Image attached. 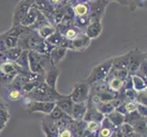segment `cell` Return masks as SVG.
<instances>
[{
  "label": "cell",
  "mask_w": 147,
  "mask_h": 137,
  "mask_svg": "<svg viewBox=\"0 0 147 137\" xmlns=\"http://www.w3.org/2000/svg\"><path fill=\"white\" fill-rule=\"evenodd\" d=\"M65 97V95L58 92L57 90H54L48 86L45 82L40 83L38 87L23 96L29 101H43V103H56Z\"/></svg>",
  "instance_id": "6da1fadb"
},
{
  "label": "cell",
  "mask_w": 147,
  "mask_h": 137,
  "mask_svg": "<svg viewBox=\"0 0 147 137\" xmlns=\"http://www.w3.org/2000/svg\"><path fill=\"white\" fill-rule=\"evenodd\" d=\"M111 65H113V58H110L104 60L103 62L100 63L92 69V72L89 75V77L86 79L85 82L88 84L92 85L95 82H100V80H104L108 77L111 72Z\"/></svg>",
  "instance_id": "7a4b0ae2"
},
{
  "label": "cell",
  "mask_w": 147,
  "mask_h": 137,
  "mask_svg": "<svg viewBox=\"0 0 147 137\" xmlns=\"http://www.w3.org/2000/svg\"><path fill=\"white\" fill-rule=\"evenodd\" d=\"M90 85L86 82L76 83L74 85L71 93L69 94L73 103H87L90 97Z\"/></svg>",
  "instance_id": "3957f363"
},
{
  "label": "cell",
  "mask_w": 147,
  "mask_h": 137,
  "mask_svg": "<svg viewBox=\"0 0 147 137\" xmlns=\"http://www.w3.org/2000/svg\"><path fill=\"white\" fill-rule=\"evenodd\" d=\"M24 99L23 104L27 107V111L29 113H42L49 115L56 106V103H43V101H33L26 98Z\"/></svg>",
  "instance_id": "277c9868"
},
{
  "label": "cell",
  "mask_w": 147,
  "mask_h": 137,
  "mask_svg": "<svg viewBox=\"0 0 147 137\" xmlns=\"http://www.w3.org/2000/svg\"><path fill=\"white\" fill-rule=\"evenodd\" d=\"M34 3V0H22L19 1L14 8L13 17H12V27L19 26L22 22L25 16L28 12L29 8Z\"/></svg>",
  "instance_id": "5b68a950"
},
{
  "label": "cell",
  "mask_w": 147,
  "mask_h": 137,
  "mask_svg": "<svg viewBox=\"0 0 147 137\" xmlns=\"http://www.w3.org/2000/svg\"><path fill=\"white\" fill-rule=\"evenodd\" d=\"M109 2L110 1H103V0L90 1V13L88 15L90 22L101 21Z\"/></svg>",
  "instance_id": "8992f818"
},
{
  "label": "cell",
  "mask_w": 147,
  "mask_h": 137,
  "mask_svg": "<svg viewBox=\"0 0 147 137\" xmlns=\"http://www.w3.org/2000/svg\"><path fill=\"white\" fill-rule=\"evenodd\" d=\"M147 54L146 52H143L141 50L136 48L134 50H131V56H130V60L129 64L127 67V72L128 75L133 76L136 73L137 70L139 69L140 65L143 63L144 60H146Z\"/></svg>",
  "instance_id": "52a82bcc"
},
{
  "label": "cell",
  "mask_w": 147,
  "mask_h": 137,
  "mask_svg": "<svg viewBox=\"0 0 147 137\" xmlns=\"http://www.w3.org/2000/svg\"><path fill=\"white\" fill-rule=\"evenodd\" d=\"M42 40L44 39H42L38 36L37 31H32L31 33H29L18 39V47L20 48L22 50L32 51V50H35V49L38 47V44L41 42Z\"/></svg>",
  "instance_id": "ba28073f"
},
{
  "label": "cell",
  "mask_w": 147,
  "mask_h": 137,
  "mask_svg": "<svg viewBox=\"0 0 147 137\" xmlns=\"http://www.w3.org/2000/svg\"><path fill=\"white\" fill-rule=\"evenodd\" d=\"M44 57V55H40L35 51H28V69L30 72L44 76L45 70L40 64Z\"/></svg>",
  "instance_id": "9c48e42d"
},
{
  "label": "cell",
  "mask_w": 147,
  "mask_h": 137,
  "mask_svg": "<svg viewBox=\"0 0 147 137\" xmlns=\"http://www.w3.org/2000/svg\"><path fill=\"white\" fill-rule=\"evenodd\" d=\"M90 40L84 33H82L80 35L76 38L73 40H69L68 49H71L73 51H84L86 49L90 44Z\"/></svg>",
  "instance_id": "30bf717a"
},
{
  "label": "cell",
  "mask_w": 147,
  "mask_h": 137,
  "mask_svg": "<svg viewBox=\"0 0 147 137\" xmlns=\"http://www.w3.org/2000/svg\"><path fill=\"white\" fill-rule=\"evenodd\" d=\"M105 118V116L100 113V111L96 109L95 106L90 103L87 101V111H86L85 115L83 117V121L88 123V121H97V123H101L102 120Z\"/></svg>",
  "instance_id": "8fae6325"
},
{
  "label": "cell",
  "mask_w": 147,
  "mask_h": 137,
  "mask_svg": "<svg viewBox=\"0 0 147 137\" xmlns=\"http://www.w3.org/2000/svg\"><path fill=\"white\" fill-rule=\"evenodd\" d=\"M59 74H60V70L59 68L55 67V66H49L45 70L44 82L48 86H49L50 88L56 90V86H57V82Z\"/></svg>",
  "instance_id": "7c38bea8"
},
{
  "label": "cell",
  "mask_w": 147,
  "mask_h": 137,
  "mask_svg": "<svg viewBox=\"0 0 147 137\" xmlns=\"http://www.w3.org/2000/svg\"><path fill=\"white\" fill-rule=\"evenodd\" d=\"M75 17H85L90 13V1H70Z\"/></svg>",
  "instance_id": "4fadbf2b"
},
{
  "label": "cell",
  "mask_w": 147,
  "mask_h": 137,
  "mask_svg": "<svg viewBox=\"0 0 147 137\" xmlns=\"http://www.w3.org/2000/svg\"><path fill=\"white\" fill-rule=\"evenodd\" d=\"M101 32H102V24H101V21L90 22L89 26L84 30V34L90 40L93 38H97L101 34Z\"/></svg>",
  "instance_id": "5bb4252c"
},
{
  "label": "cell",
  "mask_w": 147,
  "mask_h": 137,
  "mask_svg": "<svg viewBox=\"0 0 147 137\" xmlns=\"http://www.w3.org/2000/svg\"><path fill=\"white\" fill-rule=\"evenodd\" d=\"M131 51L125 53L119 57L113 58V65L111 70H127V67L130 60Z\"/></svg>",
  "instance_id": "9a60e30c"
},
{
  "label": "cell",
  "mask_w": 147,
  "mask_h": 137,
  "mask_svg": "<svg viewBox=\"0 0 147 137\" xmlns=\"http://www.w3.org/2000/svg\"><path fill=\"white\" fill-rule=\"evenodd\" d=\"M66 52H67V49H66L59 47H59H55L49 55V63L56 67L61 60H63V59L65 58Z\"/></svg>",
  "instance_id": "2e32d148"
},
{
  "label": "cell",
  "mask_w": 147,
  "mask_h": 137,
  "mask_svg": "<svg viewBox=\"0 0 147 137\" xmlns=\"http://www.w3.org/2000/svg\"><path fill=\"white\" fill-rule=\"evenodd\" d=\"M86 111H87V103H73L69 116L73 121H82L83 120Z\"/></svg>",
  "instance_id": "e0dca14e"
},
{
  "label": "cell",
  "mask_w": 147,
  "mask_h": 137,
  "mask_svg": "<svg viewBox=\"0 0 147 137\" xmlns=\"http://www.w3.org/2000/svg\"><path fill=\"white\" fill-rule=\"evenodd\" d=\"M41 129L42 131L48 132L54 137H59V130L56 127L55 121L51 120L49 115H45L41 121Z\"/></svg>",
  "instance_id": "ac0fdd59"
},
{
  "label": "cell",
  "mask_w": 147,
  "mask_h": 137,
  "mask_svg": "<svg viewBox=\"0 0 147 137\" xmlns=\"http://www.w3.org/2000/svg\"><path fill=\"white\" fill-rule=\"evenodd\" d=\"M116 128L117 127H115V126L105 117L102 120V121L100 123V127L98 132V137H110L113 134V133L115 131Z\"/></svg>",
  "instance_id": "d6986e66"
},
{
  "label": "cell",
  "mask_w": 147,
  "mask_h": 137,
  "mask_svg": "<svg viewBox=\"0 0 147 137\" xmlns=\"http://www.w3.org/2000/svg\"><path fill=\"white\" fill-rule=\"evenodd\" d=\"M34 30H32L31 28H26V27H23L21 25L19 26H16V27H11V28H9L7 31L4 32L6 35H8V36H11L14 38H20L26 35L31 33Z\"/></svg>",
  "instance_id": "ffe728a7"
},
{
  "label": "cell",
  "mask_w": 147,
  "mask_h": 137,
  "mask_svg": "<svg viewBox=\"0 0 147 137\" xmlns=\"http://www.w3.org/2000/svg\"><path fill=\"white\" fill-rule=\"evenodd\" d=\"M38 13L39 11L36 8V7L34 6V3H33V5L31 6V7L29 8L28 12L27 13L26 16H25L24 19L22 20V22L20 23V25L26 28H30L35 23V21H36Z\"/></svg>",
  "instance_id": "44dd1931"
},
{
  "label": "cell",
  "mask_w": 147,
  "mask_h": 137,
  "mask_svg": "<svg viewBox=\"0 0 147 137\" xmlns=\"http://www.w3.org/2000/svg\"><path fill=\"white\" fill-rule=\"evenodd\" d=\"M72 105H73V101H71V98H70L69 94L65 95L64 98L60 99L58 101H56V106L61 110L65 114H67L69 116L70 115V111H71Z\"/></svg>",
  "instance_id": "7402d4cb"
},
{
  "label": "cell",
  "mask_w": 147,
  "mask_h": 137,
  "mask_svg": "<svg viewBox=\"0 0 147 137\" xmlns=\"http://www.w3.org/2000/svg\"><path fill=\"white\" fill-rule=\"evenodd\" d=\"M133 127L134 134H138L142 137H146L147 135V123L146 118H141L137 121L131 125Z\"/></svg>",
  "instance_id": "603a6c76"
},
{
  "label": "cell",
  "mask_w": 147,
  "mask_h": 137,
  "mask_svg": "<svg viewBox=\"0 0 147 137\" xmlns=\"http://www.w3.org/2000/svg\"><path fill=\"white\" fill-rule=\"evenodd\" d=\"M106 82L108 84V87L111 91L119 92L123 88V80L118 78H114L113 76L108 75V77L105 79Z\"/></svg>",
  "instance_id": "cb8c5ba5"
},
{
  "label": "cell",
  "mask_w": 147,
  "mask_h": 137,
  "mask_svg": "<svg viewBox=\"0 0 147 137\" xmlns=\"http://www.w3.org/2000/svg\"><path fill=\"white\" fill-rule=\"evenodd\" d=\"M0 39H1V41H2L5 50L18 47V38H17L8 36V35H6L5 33H3V34H0Z\"/></svg>",
  "instance_id": "d4e9b609"
},
{
  "label": "cell",
  "mask_w": 147,
  "mask_h": 137,
  "mask_svg": "<svg viewBox=\"0 0 147 137\" xmlns=\"http://www.w3.org/2000/svg\"><path fill=\"white\" fill-rule=\"evenodd\" d=\"M115 127H120V126L124 123V115H123L118 111L114 110L111 113L105 116Z\"/></svg>",
  "instance_id": "484cf974"
},
{
  "label": "cell",
  "mask_w": 147,
  "mask_h": 137,
  "mask_svg": "<svg viewBox=\"0 0 147 137\" xmlns=\"http://www.w3.org/2000/svg\"><path fill=\"white\" fill-rule=\"evenodd\" d=\"M136 107H137V103H136L135 101H126L120 106V107H118L115 110L118 111L119 113H121L123 115H126V114L131 113V111H136Z\"/></svg>",
  "instance_id": "4316f807"
},
{
  "label": "cell",
  "mask_w": 147,
  "mask_h": 137,
  "mask_svg": "<svg viewBox=\"0 0 147 137\" xmlns=\"http://www.w3.org/2000/svg\"><path fill=\"white\" fill-rule=\"evenodd\" d=\"M108 84L106 82V80H100V82H95L93 84L90 85V95H94V94H99L100 92H103V91L109 90Z\"/></svg>",
  "instance_id": "83f0119b"
},
{
  "label": "cell",
  "mask_w": 147,
  "mask_h": 137,
  "mask_svg": "<svg viewBox=\"0 0 147 137\" xmlns=\"http://www.w3.org/2000/svg\"><path fill=\"white\" fill-rule=\"evenodd\" d=\"M90 18L88 16L85 17H75L73 20V27L80 29V31L84 33V30L86 29L90 24Z\"/></svg>",
  "instance_id": "f1b7e54d"
},
{
  "label": "cell",
  "mask_w": 147,
  "mask_h": 137,
  "mask_svg": "<svg viewBox=\"0 0 147 137\" xmlns=\"http://www.w3.org/2000/svg\"><path fill=\"white\" fill-rule=\"evenodd\" d=\"M131 80H133V88L136 92L147 90V82L142 78L136 75H133L131 76Z\"/></svg>",
  "instance_id": "f546056e"
},
{
  "label": "cell",
  "mask_w": 147,
  "mask_h": 137,
  "mask_svg": "<svg viewBox=\"0 0 147 137\" xmlns=\"http://www.w3.org/2000/svg\"><path fill=\"white\" fill-rule=\"evenodd\" d=\"M55 47H52V46H50L46 40H42L41 42H40L38 44V47L35 49V50H32V51H35V52H37L40 55H44V56H48L49 57V53L51 52V50L54 49Z\"/></svg>",
  "instance_id": "4dcf8cb0"
},
{
  "label": "cell",
  "mask_w": 147,
  "mask_h": 137,
  "mask_svg": "<svg viewBox=\"0 0 147 137\" xmlns=\"http://www.w3.org/2000/svg\"><path fill=\"white\" fill-rule=\"evenodd\" d=\"M16 64L19 66L25 72H29L28 69V50H22L21 54L17 59Z\"/></svg>",
  "instance_id": "1f68e13d"
},
{
  "label": "cell",
  "mask_w": 147,
  "mask_h": 137,
  "mask_svg": "<svg viewBox=\"0 0 147 137\" xmlns=\"http://www.w3.org/2000/svg\"><path fill=\"white\" fill-rule=\"evenodd\" d=\"M57 30L56 27L52 26V25H47V26H44L42 28H40L39 29L37 30V33L38 34V36L41 38L42 39H47L49 36L51 35Z\"/></svg>",
  "instance_id": "d6a6232c"
},
{
  "label": "cell",
  "mask_w": 147,
  "mask_h": 137,
  "mask_svg": "<svg viewBox=\"0 0 147 137\" xmlns=\"http://www.w3.org/2000/svg\"><path fill=\"white\" fill-rule=\"evenodd\" d=\"M42 82H44L43 80H29L28 82L24 84L21 88V91L23 93V96L29 93V92H31L33 90L36 89L38 86Z\"/></svg>",
  "instance_id": "836d02e7"
},
{
  "label": "cell",
  "mask_w": 147,
  "mask_h": 137,
  "mask_svg": "<svg viewBox=\"0 0 147 137\" xmlns=\"http://www.w3.org/2000/svg\"><path fill=\"white\" fill-rule=\"evenodd\" d=\"M47 25H50V23L49 22L47 18L45 17L41 12H39L36 21H35V23L29 28H31L32 30H34V31H37V30L39 29L40 28H42L44 26H47Z\"/></svg>",
  "instance_id": "e575fe53"
},
{
  "label": "cell",
  "mask_w": 147,
  "mask_h": 137,
  "mask_svg": "<svg viewBox=\"0 0 147 137\" xmlns=\"http://www.w3.org/2000/svg\"><path fill=\"white\" fill-rule=\"evenodd\" d=\"M63 39V36L62 34L59 32L58 30H56V31L51 35V36H49L47 39H45L46 41L50 45L52 46V47H59Z\"/></svg>",
  "instance_id": "d590c367"
},
{
  "label": "cell",
  "mask_w": 147,
  "mask_h": 137,
  "mask_svg": "<svg viewBox=\"0 0 147 137\" xmlns=\"http://www.w3.org/2000/svg\"><path fill=\"white\" fill-rule=\"evenodd\" d=\"M82 33H83V32L72 26V27H70V28L66 29L65 31L62 33V36L64 38L68 39V40H73Z\"/></svg>",
  "instance_id": "8d00e7d4"
},
{
  "label": "cell",
  "mask_w": 147,
  "mask_h": 137,
  "mask_svg": "<svg viewBox=\"0 0 147 137\" xmlns=\"http://www.w3.org/2000/svg\"><path fill=\"white\" fill-rule=\"evenodd\" d=\"M22 52V49L16 47V48H13V49H10L6 50V55H7V61L10 62H16L17 59H18V57L20 56Z\"/></svg>",
  "instance_id": "74e56055"
},
{
  "label": "cell",
  "mask_w": 147,
  "mask_h": 137,
  "mask_svg": "<svg viewBox=\"0 0 147 137\" xmlns=\"http://www.w3.org/2000/svg\"><path fill=\"white\" fill-rule=\"evenodd\" d=\"M95 107L100 113H102L104 116L111 113V111H113L115 110L113 103H111V101H110V103H100L99 104L96 105Z\"/></svg>",
  "instance_id": "f35d334b"
},
{
  "label": "cell",
  "mask_w": 147,
  "mask_h": 137,
  "mask_svg": "<svg viewBox=\"0 0 147 137\" xmlns=\"http://www.w3.org/2000/svg\"><path fill=\"white\" fill-rule=\"evenodd\" d=\"M7 98L12 101H18L21 98H23V93L20 89L18 88H14V87H8L7 88Z\"/></svg>",
  "instance_id": "ab89813d"
},
{
  "label": "cell",
  "mask_w": 147,
  "mask_h": 137,
  "mask_svg": "<svg viewBox=\"0 0 147 137\" xmlns=\"http://www.w3.org/2000/svg\"><path fill=\"white\" fill-rule=\"evenodd\" d=\"M68 116L69 115L65 114L59 107H57V106H55L54 109L51 111V113L49 114V117L51 120H53V121H57V120H59V119H61V118L68 117Z\"/></svg>",
  "instance_id": "60d3db41"
},
{
  "label": "cell",
  "mask_w": 147,
  "mask_h": 137,
  "mask_svg": "<svg viewBox=\"0 0 147 137\" xmlns=\"http://www.w3.org/2000/svg\"><path fill=\"white\" fill-rule=\"evenodd\" d=\"M142 117L138 114V113L136 111H131V113H128L124 115V123L125 124H128L130 125H131L133 124H134L135 121H137L139 119H141Z\"/></svg>",
  "instance_id": "b9f144b4"
},
{
  "label": "cell",
  "mask_w": 147,
  "mask_h": 137,
  "mask_svg": "<svg viewBox=\"0 0 147 137\" xmlns=\"http://www.w3.org/2000/svg\"><path fill=\"white\" fill-rule=\"evenodd\" d=\"M135 103H138V104L147 106V92H146V90L138 91V92L136 93Z\"/></svg>",
  "instance_id": "7bdbcfd3"
},
{
  "label": "cell",
  "mask_w": 147,
  "mask_h": 137,
  "mask_svg": "<svg viewBox=\"0 0 147 137\" xmlns=\"http://www.w3.org/2000/svg\"><path fill=\"white\" fill-rule=\"evenodd\" d=\"M138 77L142 78L143 80H144L146 82V76H147V60H144V61L140 65L139 69L137 70V72L134 74Z\"/></svg>",
  "instance_id": "ee69618b"
},
{
  "label": "cell",
  "mask_w": 147,
  "mask_h": 137,
  "mask_svg": "<svg viewBox=\"0 0 147 137\" xmlns=\"http://www.w3.org/2000/svg\"><path fill=\"white\" fill-rule=\"evenodd\" d=\"M120 130H121V132L123 133V136H126V137H131L133 136V134H134V130H133V127L130 125V124H125V123H123V124H121V126H120Z\"/></svg>",
  "instance_id": "f6af8a7d"
},
{
  "label": "cell",
  "mask_w": 147,
  "mask_h": 137,
  "mask_svg": "<svg viewBox=\"0 0 147 137\" xmlns=\"http://www.w3.org/2000/svg\"><path fill=\"white\" fill-rule=\"evenodd\" d=\"M13 80H14V78L5 75L4 73H2L1 72H0V86H2V87L8 88L9 86L11 85Z\"/></svg>",
  "instance_id": "bcb514c9"
},
{
  "label": "cell",
  "mask_w": 147,
  "mask_h": 137,
  "mask_svg": "<svg viewBox=\"0 0 147 137\" xmlns=\"http://www.w3.org/2000/svg\"><path fill=\"white\" fill-rule=\"evenodd\" d=\"M123 96H124V99L125 101H135V98H136V91L131 89V90H123Z\"/></svg>",
  "instance_id": "7dc6e473"
},
{
  "label": "cell",
  "mask_w": 147,
  "mask_h": 137,
  "mask_svg": "<svg viewBox=\"0 0 147 137\" xmlns=\"http://www.w3.org/2000/svg\"><path fill=\"white\" fill-rule=\"evenodd\" d=\"M136 111L138 113V114L141 116L142 118H146L147 116V106L138 104L137 103V107H136Z\"/></svg>",
  "instance_id": "c3c4849f"
},
{
  "label": "cell",
  "mask_w": 147,
  "mask_h": 137,
  "mask_svg": "<svg viewBox=\"0 0 147 137\" xmlns=\"http://www.w3.org/2000/svg\"><path fill=\"white\" fill-rule=\"evenodd\" d=\"M131 89H134L133 88V80H131V76L129 75L128 77L123 80V90H131Z\"/></svg>",
  "instance_id": "681fc988"
},
{
  "label": "cell",
  "mask_w": 147,
  "mask_h": 137,
  "mask_svg": "<svg viewBox=\"0 0 147 137\" xmlns=\"http://www.w3.org/2000/svg\"><path fill=\"white\" fill-rule=\"evenodd\" d=\"M7 55H6V51H3L1 50L0 51V65L7 62Z\"/></svg>",
  "instance_id": "f907efd6"
},
{
  "label": "cell",
  "mask_w": 147,
  "mask_h": 137,
  "mask_svg": "<svg viewBox=\"0 0 147 137\" xmlns=\"http://www.w3.org/2000/svg\"><path fill=\"white\" fill-rule=\"evenodd\" d=\"M123 133L121 132V130H120V128L119 127H117L115 129V131L113 133V134H111L110 137H123Z\"/></svg>",
  "instance_id": "816d5d0a"
},
{
  "label": "cell",
  "mask_w": 147,
  "mask_h": 137,
  "mask_svg": "<svg viewBox=\"0 0 147 137\" xmlns=\"http://www.w3.org/2000/svg\"><path fill=\"white\" fill-rule=\"evenodd\" d=\"M43 133H44V134H45V137H54V136H52L50 134H49L48 132H45V131H42Z\"/></svg>",
  "instance_id": "f5cc1de1"
},
{
  "label": "cell",
  "mask_w": 147,
  "mask_h": 137,
  "mask_svg": "<svg viewBox=\"0 0 147 137\" xmlns=\"http://www.w3.org/2000/svg\"><path fill=\"white\" fill-rule=\"evenodd\" d=\"M1 50H3V51H6V50H5V49H4V47H3V44H2L1 39H0V51H1Z\"/></svg>",
  "instance_id": "db71d44e"
},
{
  "label": "cell",
  "mask_w": 147,
  "mask_h": 137,
  "mask_svg": "<svg viewBox=\"0 0 147 137\" xmlns=\"http://www.w3.org/2000/svg\"><path fill=\"white\" fill-rule=\"evenodd\" d=\"M131 137H142V136H140V135H138V134H134Z\"/></svg>",
  "instance_id": "11a10c76"
},
{
  "label": "cell",
  "mask_w": 147,
  "mask_h": 137,
  "mask_svg": "<svg viewBox=\"0 0 147 137\" xmlns=\"http://www.w3.org/2000/svg\"><path fill=\"white\" fill-rule=\"evenodd\" d=\"M123 137H126V136H123Z\"/></svg>",
  "instance_id": "9f6ffc18"
},
{
  "label": "cell",
  "mask_w": 147,
  "mask_h": 137,
  "mask_svg": "<svg viewBox=\"0 0 147 137\" xmlns=\"http://www.w3.org/2000/svg\"><path fill=\"white\" fill-rule=\"evenodd\" d=\"M0 134H1V132H0Z\"/></svg>",
  "instance_id": "6f0895ef"
}]
</instances>
